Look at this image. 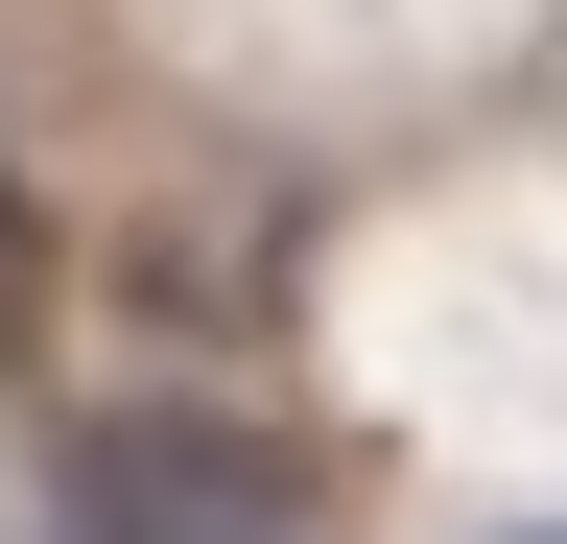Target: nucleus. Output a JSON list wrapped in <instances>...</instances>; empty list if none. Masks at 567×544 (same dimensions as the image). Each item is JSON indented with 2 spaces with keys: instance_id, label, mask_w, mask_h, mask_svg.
I'll return each instance as SVG.
<instances>
[{
  "instance_id": "nucleus-1",
  "label": "nucleus",
  "mask_w": 567,
  "mask_h": 544,
  "mask_svg": "<svg viewBox=\"0 0 567 544\" xmlns=\"http://www.w3.org/2000/svg\"><path fill=\"white\" fill-rule=\"evenodd\" d=\"M71 544H308V450L189 427V402H118L71 450Z\"/></svg>"
},
{
  "instance_id": "nucleus-2",
  "label": "nucleus",
  "mask_w": 567,
  "mask_h": 544,
  "mask_svg": "<svg viewBox=\"0 0 567 544\" xmlns=\"http://www.w3.org/2000/svg\"><path fill=\"white\" fill-rule=\"evenodd\" d=\"M24 308H48V260H24V189H0V356H24Z\"/></svg>"
}]
</instances>
